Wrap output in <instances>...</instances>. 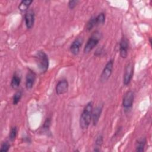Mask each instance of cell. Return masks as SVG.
<instances>
[{
	"label": "cell",
	"instance_id": "52a82bcc",
	"mask_svg": "<svg viewBox=\"0 0 152 152\" xmlns=\"http://www.w3.org/2000/svg\"><path fill=\"white\" fill-rule=\"evenodd\" d=\"M128 40L125 37H122L119 43V53L122 58H126L128 55Z\"/></svg>",
	"mask_w": 152,
	"mask_h": 152
},
{
	"label": "cell",
	"instance_id": "9a60e30c",
	"mask_svg": "<svg viewBox=\"0 0 152 152\" xmlns=\"http://www.w3.org/2000/svg\"><path fill=\"white\" fill-rule=\"evenodd\" d=\"M33 2V1H30V0H27V1H22L19 6H18V8L19 10L22 11H26L29 7L30 5Z\"/></svg>",
	"mask_w": 152,
	"mask_h": 152
},
{
	"label": "cell",
	"instance_id": "d6986e66",
	"mask_svg": "<svg viewBox=\"0 0 152 152\" xmlns=\"http://www.w3.org/2000/svg\"><path fill=\"white\" fill-rule=\"evenodd\" d=\"M10 148V144L8 142H7V141L4 142L1 144L0 151H1V152H2V151L7 152V151H8L9 150Z\"/></svg>",
	"mask_w": 152,
	"mask_h": 152
},
{
	"label": "cell",
	"instance_id": "ffe728a7",
	"mask_svg": "<svg viewBox=\"0 0 152 152\" xmlns=\"http://www.w3.org/2000/svg\"><path fill=\"white\" fill-rule=\"evenodd\" d=\"M78 2V1H75V0H72V1H69L68 2V7L71 10H72L77 5Z\"/></svg>",
	"mask_w": 152,
	"mask_h": 152
},
{
	"label": "cell",
	"instance_id": "7402d4cb",
	"mask_svg": "<svg viewBox=\"0 0 152 152\" xmlns=\"http://www.w3.org/2000/svg\"><path fill=\"white\" fill-rule=\"evenodd\" d=\"M50 119L49 118H48L46 119V121L44 122V124H43V129H48L49 126H50Z\"/></svg>",
	"mask_w": 152,
	"mask_h": 152
},
{
	"label": "cell",
	"instance_id": "5bb4252c",
	"mask_svg": "<svg viewBox=\"0 0 152 152\" xmlns=\"http://www.w3.org/2000/svg\"><path fill=\"white\" fill-rule=\"evenodd\" d=\"M21 83V77L17 73H15L12 78L11 82V86L14 88H17Z\"/></svg>",
	"mask_w": 152,
	"mask_h": 152
},
{
	"label": "cell",
	"instance_id": "7c38bea8",
	"mask_svg": "<svg viewBox=\"0 0 152 152\" xmlns=\"http://www.w3.org/2000/svg\"><path fill=\"white\" fill-rule=\"evenodd\" d=\"M36 74L32 71H29L27 72L26 78V87L27 90L33 87L36 80Z\"/></svg>",
	"mask_w": 152,
	"mask_h": 152
},
{
	"label": "cell",
	"instance_id": "8992f818",
	"mask_svg": "<svg viewBox=\"0 0 152 152\" xmlns=\"http://www.w3.org/2000/svg\"><path fill=\"white\" fill-rule=\"evenodd\" d=\"M134 73V66L131 63H129L125 66V71L124 74L123 83L126 86L129 84Z\"/></svg>",
	"mask_w": 152,
	"mask_h": 152
},
{
	"label": "cell",
	"instance_id": "6da1fadb",
	"mask_svg": "<svg viewBox=\"0 0 152 152\" xmlns=\"http://www.w3.org/2000/svg\"><path fill=\"white\" fill-rule=\"evenodd\" d=\"M93 103L88 102L84 107L80 118V126L82 129H86L89 126L92 117Z\"/></svg>",
	"mask_w": 152,
	"mask_h": 152
},
{
	"label": "cell",
	"instance_id": "30bf717a",
	"mask_svg": "<svg viewBox=\"0 0 152 152\" xmlns=\"http://www.w3.org/2000/svg\"><path fill=\"white\" fill-rule=\"evenodd\" d=\"M102 109H103V105L102 104L98 105L94 109H93L91 120L93 121V125H96L98 123L102 112Z\"/></svg>",
	"mask_w": 152,
	"mask_h": 152
},
{
	"label": "cell",
	"instance_id": "44dd1931",
	"mask_svg": "<svg viewBox=\"0 0 152 152\" xmlns=\"http://www.w3.org/2000/svg\"><path fill=\"white\" fill-rule=\"evenodd\" d=\"M103 142V136L102 135H99L96 140L95 144L97 146H100Z\"/></svg>",
	"mask_w": 152,
	"mask_h": 152
},
{
	"label": "cell",
	"instance_id": "5b68a950",
	"mask_svg": "<svg viewBox=\"0 0 152 152\" xmlns=\"http://www.w3.org/2000/svg\"><path fill=\"white\" fill-rule=\"evenodd\" d=\"M134 99V93L132 91H128L125 94L122 100V105L125 110H128L132 107Z\"/></svg>",
	"mask_w": 152,
	"mask_h": 152
},
{
	"label": "cell",
	"instance_id": "2e32d148",
	"mask_svg": "<svg viewBox=\"0 0 152 152\" xmlns=\"http://www.w3.org/2000/svg\"><path fill=\"white\" fill-rule=\"evenodd\" d=\"M94 21L96 26H97L100 24H103L105 21V15L104 13L101 12L96 17H94Z\"/></svg>",
	"mask_w": 152,
	"mask_h": 152
},
{
	"label": "cell",
	"instance_id": "8fae6325",
	"mask_svg": "<svg viewBox=\"0 0 152 152\" xmlns=\"http://www.w3.org/2000/svg\"><path fill=\"white\" fill-rule=\"evenodd\" d=\"M24 20L27 28H32L34 23V12L32 10L27 11L24 15Z\"/></svg>",
	"mask_w": 152,
	"mask_h": 152
},
{
	"label": "cell",
	"instance_id": "3957f363",
	"mask_svg": "<svg viewBox=\"0 0 152 152\" xmlns=\"http://www.w3.org/2000/svg\"><path fill=\"white\" fill-rule=\"evenodd\" d=\"M102 37V34L99 31H95L87 40L84 48V53H88L91 51L99 43Z\"/></svg>",
	"mask_w": 152,
	"mask_h": 152
},
{
	"label": "cell",
	"instance_id": "ac0fdd59",
	"mask_svg": "<svg viewBox=\"0 0 152 152\" xmlns=\"http://www.w3.org/2000/svg\"><path fill=\"white\" fill-rule=\"evenodd\" d=\"M22 97V92L21 91H17L13 96L12 99V103L13 104H17L20 100L21 98Z\"/></svg>",
	"mask_w": 152,
	"mask_h": 152
},
{
	"label": "cell",
	"instance_id": "ba28073f",
	"mask_svg": "<svg viewBox=\"0 0 152 152\" xmlns=\"http://www.w3.org/2000/svg\"><path fill=\"white\" fill-rule=\"evenodd\" d=\"M68 89V83L66 80H62L59 81L55 87L56 93L58 95L65 93Z\"/></svg>",
	"mask_w": 152,
	"mask_h": 152
},
{
	"label": "cell",
	"instance_id": "e0dca14e",
	"mask_svg": "<svg viewBox=\"0 0 152 152\" xmlns=\"http://www.w3.org/2000/svg\"><path fill=\"white\" fill-rule=\"evenodd\" d=\"M17 134V129L16 126H13L11 128L10 135H9V139L11 141H13L15 140Z\"/></svg>",
	"mask_w": 152,
	"mask_h": 152
},
{
	"label": "cell",
	"instance_id": "4fadbf2b",
	"mask_svg": "<svg viewBox=\"0 0 152 152\" xmlns=\"http://www.w3.org/2000/svg\"><path fill=\"white\" fill-rule=\"evenodd\" d=\"M146 143V138L144 137H141L139 138L136 142L135 145V151L138 152H142L144 150V147Z\"/></svg>",
	"mask_w": 152,
	"mask_h": 152
},
{
	"label": "cell",
	"instance_id": "7a4b0ae2",
	"mask_svg": "<svg viewBox=\"0 0 152 152\" xmlns=\"http://www.w3.org/2000/svg\"><path fill=\"white\" fill-rule=\"evenodd\" d=\"M35 61L39 71L42 72H45L48 69L49 59L46 53L42 51H38L35 55Z\"/></svg>",
	"mask_w": 152,
	"mask_h": 152
},
{
	"label": "cell",
	"instance_id": "9c48e42d",
	"mask_svg": "<svg viewBox=\"0 0 152 152\" xmlns=\"http://www.w3.org/2000/svg\"><path fill=\"white\" fill-rule=\"evenodd\" d=\"M83 42V38L78 37L74 40V41L72 43V44L70 46V51L73 55H77L80 52V48Z\"/></svg>",
	"mask_w": 152,
	"mask_h": 152
},
{
	"label": "cell",
	"instance_id": "277c9868",
	"mask_svg": "<svg viewBox=\"0 0 152 152\" xmlns=\"http://www.w3.org/2000/svg\"><path fill=\"white\" fill-rule=\"evenodd\" d=\"M113 66V60L110 59L106 64L100 75V80L102 83H104L109 80L112 72Z\"/></svg>",
	"mask_w": 152,
	"mask_h": 152
}]
</instances>
